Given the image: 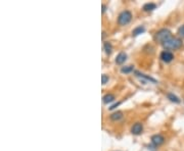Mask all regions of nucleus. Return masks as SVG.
Returning <instances> with one entry per match:
<instances>
[{
  "mask_svg": "<svg viewBox=\"0 0 184 151\" xmlns=\"http://www.w3.org/2000/svg\"><path fill=\"white\" fill-rule=\"evenodd\" d=\"M126 60H127V54L124 52L119 53V54L117 55L116 59H115V61H116L117 64H123Z\"/></svg>",
  "mask_w": 184,
  "mask_h": 151,
  "instance_id": "obj_9",
  "label": "nucleus"
},
{
  "mask_svg": "<svg viewBox=\"0 0 184 151\" xmlns=\"http://www.w3.org/2000/svg\"><path fill=\"white\" fill-rule=\"evenodd\" d=\"M178 34H179V36L180 37H182V38H184V25L183 26H181L178 29Z\"/></svg>",
  "mask_w": 184,
  "mask_h": 151,
  "instance_id": "obj_17",
  "label": "nucleus"
},
{
  "mask_svg": "<svg viewBox=\"0 0 184 151\" xmlns=\"http://www.w3.org/2000/svg\"><path fill=\"white\" fill-rule=\"evenodd\" d=\"M123 118H124V115H123L122 111H115L110 115V118L113 122H119L121 119H123Z\"/></svg>",
  "mask_w": 184,
  "mask_h": 151,
  "instance_id": "obj_8",
  "label": "nucleus"
},
{
  "mask_svg": "<svg viewBox=\"0 0 184 151\" xmlns=\"http://www.w3.org/2000/svg\"><path fill=\"white\" fill-rule=\"evenodd\" d=\"M164 142H165V138L164 136H162L161 134L154 135V136L151 137V144L154 145V147L161 146L162 144H164Z\"/></svg>",
  "mask_w": 184,
  "mask_h": 151,
  "instance_id": "obj_5",
  "label": "nucleus"
},
{
  "mask_svg": "<svg viewBox=\"0 0 184 151\" xmlns=\"http://www.w3.org/2000/svg\"><path fill=\"white\" fill-rule=\"evenodd\" d=\"M116 100V96L114 95V94H105V95L102 97V102L104 103V104H108V103H111Z\"/></svg>",
  "mask_w": 184,
  "mask_h": 151,
  "instance_id": "obj_10",
  "label": "nucleus"
},
{
  "mask_svg": "<svg viewBox=\"0 0 184 151\" xmlns=\"http://www.w3.org/2000/svg\"><path fill=\"white\" fill-rule=\"evenodd\" d=\"M160 58L164 62H166V64H170V62L174 59V54L171 51H168V50H164V51L161 53Z\"/></svg>",
  "mask_w": 184,
  "mask_h": 151,
  "instance_id": "obj_4",
  "label": "nucleus"
},
{
  "mask_svg": "<svg viewBox=\"0 0 184 151\" xmlns=\"http://www.w3.org/2000/svg\"><path fill=\"white\" fill-rule=\"evenodd\" d=\"M134 71V67L133 65H126V67H122L121 68V73L123 74H130Z\"/></svg>",
  "mask_w": 184,
  "mask_h": 151,
  "instance_id": "obj_15",
  "label": "nucleus"
},
{
  "mask_svg": "<svg viewBox=\"0 0 184 151\" xmlns=\"http://www.w3.org/2000/svg\"><path fill=\"white\" fill-rule=\"evenodd\" d=\"M142 131H143V125L139 122H135V124L132 126V128H131V133L133 135H136V136L141 134Z\"/></svg>",
  "mask_w": 184,
  "mask_h": 151,
  "instance_id": "obj_6",
  "label": "nucleus"
},
{
  "mask_svg": "<svg viewBox=\"0 0 184 151\" xmlns=\"http://www.w3.org/2000/svg\"><path fill=\"white\" fill-rule=\"evenodd\" d=\"M105 10H107V6H105L104 4H102V14L105 12Z\"/></svg>",
  "mask_w": 184,
  "mask_h": 151,
  "instance_id": "obj_19",
  "label": "nucleus"
},
{
  "mask_svg": "<svg viewBox=\"0 0 184 151\" xmlns=\"http://www.w3.org/2000/svg\"><path fill=\"white\" fill-rule=\"evenodd\" d=\"M144 32H145L144 26H138L132 31V35L133 36H138V35H140V34H143Z\"/></svg>",
  "mask_w": 184,
  "mask_h": 151,
  "instance_id": "obj_13",
  "label": "nucleus"
},
{
  "mask_svg": "<svg viewBox=\"0 0 184 151\" xmlns=\"http://www.w3.org/2000/svg\"><path fill=\"white\" fill-rule=\"evenodd\" d=\"M167 98L169 99L171 102H174V103H180V102H181V99H180L178 96H176L175 94H173V93H168L167 94Z\"/></svg>",
  "mask_w": 184,
  "mask_h": 151,
  "instance_id": "obj_12",
  "label": "nucleus"
},
{
  "mask_svg": "<svg viewBox=\"0 0 184 151\" xmlns=\"http://www.w3.org/2000/svg\"><path fill=\"white\" fill-rule=\"evenodd\" d=\"M121 104V102H118V103H116V104H114V105H112L111 107H110V109H115L117 107V106H119Z\"/></svg>",
  "mask_w": 184,
  "mask_h": 151,
  "instance_id": "obj_18",
  "label": "nucleus"
},
{
  "mask_svg": "<svg viewBox=\"0 0 184 151\" xmlns=\"http://www.w3.org/2000/svg\"><path fill=\"white\" fill-rule=\"evenodd\" d=\"M162 45L164 46V48L166 49H173V50H176V49H179L181 48L182 45H183V42L180 38H176V37H171L170 39H168L166 42H164Z\"/></svg>",
  "mask_w": 184,
  "mask_h": 151,
  "instance_id": "obj_1",
  "label": "nucleus"
},
{
  "mask_svg": "<svg viewBox=\"0 0 184 151\" xmlns=\"http://www.w3.org/2000/svg\"><path fill=\"white\" fill-rule=\"evenodd\" d=\"M132 21V14L129 10H124L118 17V24L120 26H126Z\"/></svg>",
  "mask_w": 184,
  "mask_h": 151,
  "instance_id": "obj_3",
  "label": "nucleus"
},
{
  "mask_svg": "<svg viewBox=\"0 0 184 151\" xmlns=\"http://www.w3.org/2000/svg\"><path fill=\"white\" fill-rule=\"evenodd\" d=\"M172 37V33L169 29H161L160 31H158L155 35V41L160 42L161 44H163L164 42H166L168 39Z\"/></svg>",
  "mask_w": 184,
  "mask_h": 151,
  "instance_id": "obj_2",
  "label": "nucleus"
},
{
  "mask_svg": "<svg viewBox=\"0 0 184 151\" xmlns=\"http://www.w3.org/2000/svg\"><path fill=\"white\" fill-rule=\"evenodd\" d=\"M110 80V78H108V76L107 75H102L101 76V82H102V85H105Z\"/></svg>",
  "mask_w": 184,
  "mask_h": 151,
  "instance_id": "obj_16",
  "label": "nucleus"
},
{
  "mask_svg": "<svg viewBox=\"0 0 184 151\" xmlns=\"http://www.w3.org/2000/svg\"><path fill=\"white\" fill-rule=\"evenodd\" d=\"M104 49L105 53H107L108 55H110L112 51H113V45H112L111 42H108V41H107V42L104 43Z\"/></svg>",
  "mask_w": 184,
  "mask_h": 151,
  "instance_id": "obj_14",
  "label": "nucleus"
},
{
  "mask_svg": "<svg viewBox=\"0 0 184 151\" xmlns=\"http://www.w3.org/2000/svg\"><path fill=\"white\" fill-rule=\"evenodd\" d=\"M143 10L144 11H152V10H155V8H157V4L155 3H154V2H147V3H145L144 5H143Z\"/></svg>",
  "mask_w": 184,
  "mask_h": 151,
  "instance_id": "obj_11",
  "label": "nucleus"
},
{
  "mask_svg": "<svg viewBox=\"0 0 184 151\" xmlns=\"http://www.w3.org/2000/svg\"><path fill=\"white\" fill-rule=\"evenodd\" d=\"M135 75L138 78L143 79V80H145V81H147V82H151V83H152V84H157L158 83V81L155 80V79L152 78V77H151V76H147V75H145V74L139 73V72H135Z\"/></svg>",
  "mask_w": 184,
  "mask_h": 151,
  "instance_id": "obj_7",
  "label": "nucleus"
}]
</instances>
